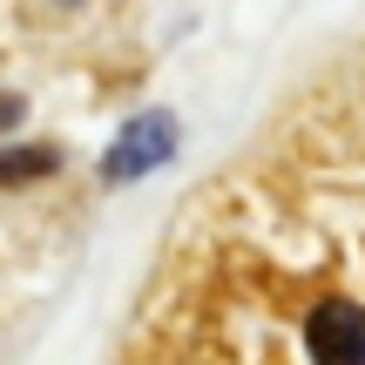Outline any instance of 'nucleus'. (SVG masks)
Segmentation results:
<instances>
[{
  "instance_id": "obj_1",
  "label": "nucleus",
  "mask_w": 365,
  "mask_h": 365,
  "mask_svg": "<svg viewBox=\"0 0 365 365\" xmlns=\"http://www.w3.org/2000/svg\"><path fill=\"white\" fill-rule=\"evenodd\" d=\"M304 359L312 365H365V304L325 298L304 318Z\"/></svg>"
},
{
  "instance_id": "obj_2",
  "label": "nucleus",
  "mask_w": 365,
  "mask_h": 365,
  "mask_svg": "<svg viewBox=\"0 0 365 365\" xmlns=\"http://www.w3.org/2000/svg\"><path fill=\"white\" fill-rule=\"evenodd\" d=\"M176 149V129H170V115H149L143 129H129L115 143V163H108V176H135V170H149V163H163Z\"/></svg>"
},
{
  "instance_id": "obj_3",
  "label": "nucleus",
  "mask_w": 365,
  "mask_h": 365,
  "mask_svg": "<svg viewBox=\"0 0 365 365\" xmlns=\"http://www.w3.org/2000/svg\"><path fill=\"white\" fill-rule=\"evenodd\" d=\"M41 170H54V149H21V156H7V163H0V176H7V182L41 176Z\"/></svg>"
}]
</instances>
